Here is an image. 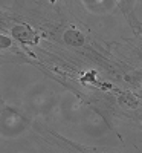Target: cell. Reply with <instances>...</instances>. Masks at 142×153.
I'll return each instance as SVG.
<instances>
[{"label":"cell","mask_w":142,"mask_h":153,"mask_svg":"<svg viewBox=\"0 0 142 153\" xmlns=\"http://www.w3.org/2000/svg\"><path fill=\"white\" fill-rule=\"evenodd\" d=\"M12 35H14V37L17 38V40L24 42V43L32 42V38H34L32 31H31L28 26H24V25H18V26L12 28Z\"/></svg>","instance_id":"6da1fadb"},{"label":"cell","mask_w":142,"mask_h":153,"mask_svg":"<svg viewBox=\"0 0 142 153\" xmlns=\"http://www.w3.org/2000/svg\"><path fill=\"white\" fill-rule=\"evenodd\" d=\"M63 38H64V42H66L67 45H70V46H83L84 40H86L84 35L78 31H66L64 35H63Z\"/></svg>","instance_id":"7a4b0ae2"},{"label":"cell","mask_w":142,"mask_h":153,"mask_svg":"<svg viewBox=\"0 0 142 153\" xmlns=\"http://www.w3.org/2000/svg\"><path fill=\"white\" fill-rule=\"evenodd\" d=\"M119 101H121L122 104H128V106H132V107H135V106L138 104V100H136V98H133V95H130V94L122 95Z\"/></svg>","instance_id":"3957f363"},{"label":"cell","mask_w":142,"mask_h":153,"mask_svg":"<svg viewBox=\"0 0 142 153\" xmlns=\"http://www.w3.org/2000/svg\"><path fill=\"white\" fill-rule=\"evenodd\" d=\"M11 45V40L8 37H5V35H0V48L2 49H5V48H8Z\"/></svg>","instance_id":"277c9868"}]
</instances>
